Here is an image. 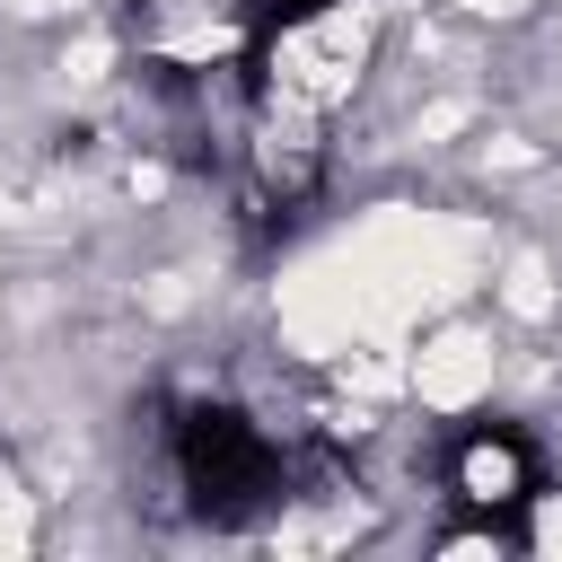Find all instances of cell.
<instances>
[{
    "label": "cell",
    "mask_w": 562,
    "mask_h": 562,
    "mask_svg": "<svg viewBox=\"0 0 562 562\" xmlns=\"http://www.w3.org/2000/svg\"><path fill=\"white\" fill-rule=\"evenodd\" d=\"M167 448H176V483H184L193 518H211V527H255L290 483L272 430L237 404H184Z\"/></svg>",
    "instance_id": "1"
},
{
    "label": "cell",
    "mask_w": 562,
    "mask_h": 562,
    "mask_svg": "<svg viewBox=\"0 0 562 562\" xmlns=\"http://www.w3.org/2000/svg\"><path fill=\"white\" fill-rule=\"evenodd\" d=\"M536 483H544V465H536V439H527V430L474 422V430L448 439V492L483 518V527H474L483 544H518V509L536 501Z\"/></svg>",
    "instance_id": "2"
},
{
    "label": "cell",
    "mask_w": 562,
    "mask_h": 562,
    "mask_svg": "<svg viewBox=\"0 0 562 562\" xmlns=\"http://www.w3.org/2000/svg\"><path fill=\"white\" fill-rule=\"evenodd\" d=\"M325 18H334V0H237V26H246L255 44L307 35V26H325Z\"/></svg>",
    "instance_id": "3"
}]
</instances>
